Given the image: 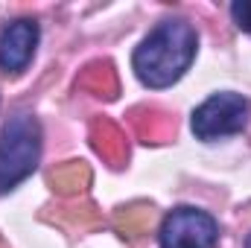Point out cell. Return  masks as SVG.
Here are the masks:
<instances>
[{"instance_id":"6da1fadb","label":"cell","mask_w":251,"mask_h":248,"mask_svg":"<svg viewBox=\"0 0 251 248\" xmlns=\"http://www.w3.org/2000/svg\"><path fill=\"white\" fill-rule=\"evenodd\" d=\"M196 50L199 35L193 24L181 18H167L140 41V47L131 56V67L146 88L161 91L176 85L187 73L196 59Z\"/></svg>"},{"instance_id":"7a4b0ae2","label":"cell","mask_w":251,"mask_h":248,"mask_svg":"<svg viewBox=\"0 0 251 248\" xmlns=\"http://www.w3.org/2000/svg\"><path fill=\"white\" fill-rule=\"evenodd\" d=\"M41 161V123L32 114L9 117L0 131V196L26 181Z\"/></svg>"},{"instance_id":"3957f363","label":"cell","mask_w":251,"mask_h":248,"mask_svg":"<svg viewBox=\"0 0 251 248\" xmlns=\"http://www.w3.org/2000/svg\"><path fill=\"white\" fill-rule=\"evenodd\" d=\"M251 117V105L243 94L234 91H219L207 97L196 111H193V134L199 140H219L228 134H240Z\"/></svg>"},{"instance_id":"277c9868","label":"cell","mask_w":251,"mask_h":248,"mask_svg":"<svg viewBox=\"0 0 251 248\" xmlns=\"http://www.w3.org/2000/svg\"><path fill=\"white\" fill-rule=\"evenodd\" d=\"M158 243L161 248H216L219 246V222L207 210L181 204L164 216Z\"/></svg>"},{"instance_id":"5b68a950","label":"cell","mask_w":251,"mask_h":248,"mask_svg":"<svg viewBox=\"0 0 251 248\" xmlns=\"http://www.w3.org/2000/svg\"><path fill=\"white\" fill-rule=\"evenodd\" d=\"M38 38H41V29H38V21L32 18H18L6 24L0 32V70L21 73L32 62Z\"/></svg>"},{"instance_id":"8992f818","label":"cell","mask_w":251,"mask_h":248,"mask_svg":"<svg viewBox=\"0 0 251 248\" xmlns=\"http://www.w3.org/2000/svg\"><path fill=\"white\" fill-rule=\"evenodd\" d=\"M91 143H94V149H97L111 167H120L126 158H128L126 134L111 123V120H105V117L91 123Z\"/></svg>"},{"instance_id":"52a82bcc","label":"cell","mask_w":251,"mask_h":248,"mask_svg":"<svg viewBox=\"0 0 251 248\" xmlns=\"http://www.w3.org/2000/svg\"><path fill=\"white\" fill-rule=\"evenodd\" d=\"M88 184H91V170L82 161H70L50 173V187L59 196H79V193H85Z\"/></svg>"},{"instance_id":"ba28073f","label":"cell","mask_w":251,"mask_h":248,"mask_svg":"<svg viewBox=\"0 0 251 248\" xmlns=\"http://www.w3.org/2000/svg\"><path fill=\"white\" fill-rule=\"evenodd\" d=\"M79 88H85V91H91V94H97V97H105V99L117 97V76H114V67L108 62L88 64V67L82 70V76H79Z\"/></svg>"},{"instance_id":"9c48e42d","label":"cell","mask_w":251,"mask_h":248,"mask_svg":"<svg viewBox=\"0 0 251 248\" xmlns=\"http://www.w3.org/2000/svg\"><path fill=\"white\" fill-rule=\"evenodd\" d=\"M131 117H134V128L143 137V143H161L176 128V123L167 114H161L158 108H137L131 111Z\"/></svg>"},{"instance_id":"30bf717a","label":"cell","mask_w":251,"mask_h":248,"mask_svg":"<svg viewBox=\"0 0 251 248\" xmlns=\"http://www.w3.org/2000/svg\"><path fill=\"white\" fill-rule=\"evenodd\" d=\"M149 222H152V207H149V204L120 207V210H117V216H114L117 231L123 234L126 240H131V243H137V240L149 231Z\"/></svg>"},{"instance_id":"8fae6325","label":"cell","mask_w":251,"mask_h":248,"mask_svg":"<svg viewBox=\"0 0 251 248\" xmlns=\"http://www.w3.org/2000/svg\"><path fill=\"white\" fill-rule=\"evenodd\" d=\"M231 18H234L237 29L251 35V0H234L231 3Z\"/></svg>"},{"instance_id":"7c38bea8","label":"cell","mask_w":251,"mask_h":248,"mask_svg":"<svg viewBox=\"0 0 251 248\" xmlns=\"http://www.w3.org/2000/svg\"><path fill=\"white\" fill-rule=\"evenodd\" d=\"M246 248H251V234H249V243H246Z\"/></svg>"}]
</instances>
